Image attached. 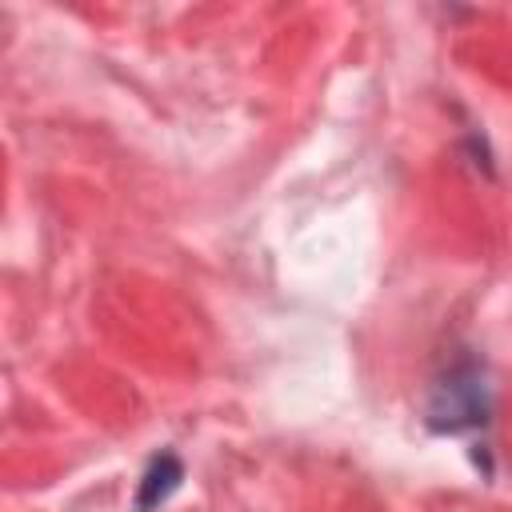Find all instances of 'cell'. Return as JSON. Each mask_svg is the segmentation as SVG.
I'll return each mask as SVG.
<instances>
[{"label":"cell","mask_w":512,"mask_h":512,"mask_svg":"<svg viewBox=\"0 0 512 512\" xmlns=\"http://www.w3.org/2000/svg\"><path fill=\"white\" fill-rule=\"evenodd\" d=\"M488 412H492V392H488L484 368L476 360H456L432 384V396H428V428L432 432L456 436V432L480 428V424H488Z\"/></svg>","instance_id":"obj_1"},{"label":"cell","mask_w":512,"mask_h":512,"mask_svg":"<svg viewBox=\"0 0 512 512\" xmlns=\"http://www.w3.org/2000/svg\"><path fill=\"white\" fill-rule=\"evenodd\" d=\"M180 480H184V464H180L176 452L152 456L148 468H144V476H140V488H136V512L160 508V504L180 488Z\"/></svg>","instance_id":"obj_2"}]
</instances>
